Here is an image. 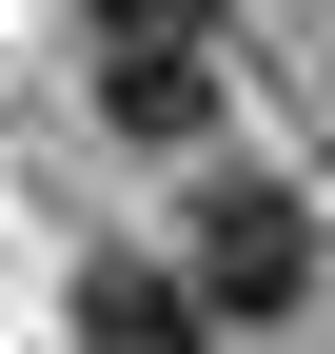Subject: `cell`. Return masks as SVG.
Returning a JSON list of instances; mask_svg holds the SVG:
<instances>
[{
    "instance_id": "2",
    "label": "cell",
    "mask_w": 335,
    "mask_h": 354,
    "mask_svg": "<svg viewBox=\"0 0 335 354\" xmlns=\"http://www.w3.org/2000/svg\"><path fill=\"white\" fill-rule=\"evenodd\" d=\"M79 354H217L197 256H99V276H79Z\"/></svg>"
},
{
    "instance_id": "3",
    "label": "cell",
    "mask_w": 335,
    "mask_h": 354,
    "mask_svg": "<svg viewBox=\"0 0 335 354\" xmlns=\"http://www.w3.org/2000/svg\"><path fill=\"white\" fill-rule=\"evenodd\" d=\"M79 59H217V0H79Z\"/></svg>"
},
{
    "instance_id": "1",
    "label": "cell",
    "mask_w": 335,
    "mask_h": 354,
    "mask_svg": "<svg viewBox=\"0 0 335 354\" xmlns=\"http://www.w3.org/2000/svg\"><path fill=\"white\" fill-rule=\"evenodd\" d=\"M197 295H217V315H296L316 295V216L276 197V177H217V197H197Z\"/></svg>"
}]
</instances>
